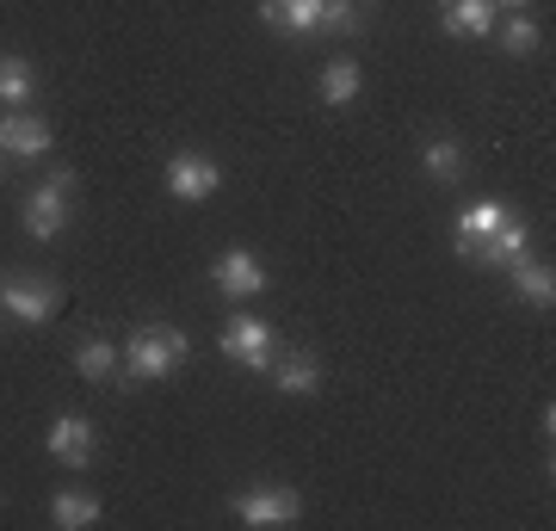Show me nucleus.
<instances>
[{
  "label": "nucleus",
  "mask_w": 556,
  "mask_h": 531,
  "mask_svg": "<svg viewBox=\"0 0 556 531\" xmlns=\"http://www.w3.org/2000/svg\"><path fill=\"white\" fill-rule=\"evenodd\" d=\"M186 353H192V340H186V328H174V321H149V328H137V334L118 346V383H161V377H174L179 365H186Z\"/></svg>",
  "instance_id": "obj_1"
},
{
  "label": "nucleus",
  "mask_w": 556,
  "mask_h": 531,
  "mask_svg": "<svg viewBox=\"0 0 556 531\" xmlns=\"http://www.w3.org/2000/svg\"><path fill=\"white\" fill-rule=\"evenodd\" d=\"M229 507H236L241 526L278 531V526H298V519H303V494H298V489H285V482H254V489H241Z\"/></svg>",
  "instance_id": "obj_2"
},
{
  "label": "nucleus",
  "mask_w": 556,
  "mask_h": 531,
  "mask_svg": "<svg viewBox=\"0 0 556 531\" xmlns=\"http://www.w3.org/2000/svg\"><path fill=\"white\" fill-rule=\"evenodd\" d=\"M217 353L229 358V365H248V371H266L278 358V334H273V321H260V315H229L223 321V334H217Z\"/></svg>",
  "instance_id": "obj_3"
},
{
  "label": "nucleus",
  "mask_w": 556,
  "mask_h": 531,
  "mask_svg": "<svg viewBox=\"0 0 556 531\" xmlns=\"http://www.w3.org/2000/svg\"><path fill=\"white\" fill-rule=\"evenodd\" d=\"M0 309L20 315L25 328H43V321H50V315L62 309V291L50 285V278H38V273L7 278V285H0Z\"/></svg>",
  "instance_id": "obj_4"
},
{
  "label": "nucleus",
  "mask_w": 556,
  "mask_h": 531,
  "mask_svg": "<svg viewBox=\"0 0 556 531\" xmlns=\"http://www.w3.org/2000/svg\"><path fill=\"white\" fill-rule=\"evenodd\" d=\"M43 452L56 457L62 470H87V464L100 457V433H93L87 414H56V420H50V439H43Z\"/></svg>",
  "instance_id": "obj_5"
},
{
  "label": "nucleus",
  "mask_w": 556,
  "mask_h": 531,
  "mask_svg": "<svg viewBox=\"0 0 556 531\" xmlns=\"http://www.w3.org/2000/svg\"><path fill=\"white\" fill-rule=\"evenodd\" d=\"M217 186H223V167L199 149H179L167 161V198H179V204H204V198H217Z\"/></svg>",
  "instance_id": "obj_6"
},
{
  "label": "nucleus",
  "mask_w": 556,
  "mask_h": 531,
  "mask_svg": "<svg viewBox=\"0 0 556 531\" xmlns=\"http://www.w3.org/2000/svg\"><path fill=\"white\" fill-rule=\"evenodd\" d=\"M211 285H217V296H229V303H248V296L266 291V266H260L254 248H229V254H217V266H211Z\"/></svg>",
  "instance_id": "obj_7"
},
{
  "label": "nucleus",
  "mask_w": 556,
  "mask_h": 531,
  "mask_svg": "<svg viewBox=\"0 0 556 531\" xmlns=\"http://www.w3.org/2000/svg\"><path fill=\"white\" fill-rule=\"evenodd\" d=\"M439 25H445V38H495V0H439Z\"/></svg>",
  "instance_id": "obj_8"
},
{
  "label": "nucleus",
  "mask_w": 556,
  "mask_h": 531,
  "mask_svg": "<svg viewBox=\"0 0 556 531\" xmlns=\"http://www.w3.org/2000/svg\"><path fill=\"white\" fill-rule=\"evenodd\" d=\"M68 229V192H56L50 179H43L38 192L25 198V236L31 241H56Z\"/></svg>",
  "instance_id": "obj_9"
},
{
  "label": "nucleus",
  "mask_w": 556,
  "mask_h": 531,
  "mask_svg": "<svg viewBox=\"0 0 556 531\" xmlns=\"http://www.w3.org/2000/svg\"><path fill=\"white\" fill-rule=\"evenodd\" d=\"M266 371H273L278 395H316V390H321V358L309 353V346H291V353H278Z\"/></svg>",
  "instance_id": "obj_10"
},
{
  "label": "nucleus",
  "mask_w": 556,
  "mask_h": 531,
  "mask_svg": "<svg viewBox=\"0 0 556 531\" xmlns=\"http://www.w3.org/2000/svg\"><path fill=\"white\" fill-rule=\"evenodd\" d=\"M0 149L20 155V161L50 155V124L31 118V112H0Z\"/></svg>",
  "instance_id": "obj_11"
},
{
  "label": "nucleus",
  "mask_w": 556,
  "mask_h": 531,
  "mask_svg": "<svg viewBox=\"0 0 556 531\" xmlns=\"http://www.w3.org/2000/svg\"><path fill=\"white\" fill-rule=\"evenodd\" d=\"M507 217H514V211H507L501 198H482V204H470V211L457 217V229H452V236H457V254H464V260H477V248H482L489 236H495V229H501Z\"/></svg>",
  "instance_id": "obj_12"
},
{
  "label": "nucleus",
  "mask_w": 556,
  "mask_h": 531,
  "mask_svg": "<svg viewBox=\"0 0 556 531\" xmlns=\"http://www.w3.org/2000/svg\"><path fill=\"white\" fill-rule=\"evenodd\" d=\"M526 254H532V229H526L519 217H507L495 236L477 248V266H489V273H507V266H519Z\"/></svg>",
  "instance_id": "obj_13"
},
{
  "label": "nucleus",
  "mask_w": 556,
  "mask_h": 531,
  "mask_svg": "<svg viewBox=\"0 0 556 531\" xmlns=\"http://www.w3.org/2000/svg\"><path fill=\"white\" fill-rule=\"evenodd\" d=\"M50 519H56L62 531H87L105 519V501L93 489H56L50 494Z\"/></svg>",
  "instance_id": "obj_14"
},
{
  "label": "nucleus",
  "mask_w": 556,
  "mask_h": 531,
  "mask_svg": "<svg viewBox=\"0 0 556 531\" xmlns=\"http://www.w3.org/2000/svg\"><path fill=\"white\" fill-rule=\"evenodd\" d=\"M31 93H38V68H31L20 50H0V105H7V112H25Z\"/></svg>",
  "instance_id": "obj_15"
},
{
  "label": "nucleus",
  "mask_w": 556,
  "mask_h": 531,
  "mask_svg": "<svg viewBox=\"0 0 556 531\" xmlns=\"http://www.w3.org/2000/svg\"><path fill=\"white\" fill-rule=\"evenodd\" d=\"M507 273H514V291H519V303H526V309H551L556 303V273L551 266H544V260H519V266H507Z\"/></svg>",
  "instance_id": "obj_16"
},
{
  "label": "nucleus",
  "mask_w": 556,
  "mask_h": 531,
  "mask_svg": "<svg viewBox=\"0 0 556 531\" xmlns=\"http://www.w3.org/2000/svg\"><path fill=\"white\" fill-rule=\"evenodd\" d=\"M260 13L273 31H321V0H260Z\"/></svg>",
  "instance_id": "obj_17"
},
{
  "label": "nucleus",
  "mask_w": 556,
  "mask_h": 531,
  "mask_svg": "<svg viewBox=\"0 0 556 531\" xmlns=\"http://www.w3.org/2000/svg\"><path fill=\"white\" fill-rule=\"evenodd\" d=\"M358 87H365V75H358L353 56H334L328 68H321V105H334V112H346L358 99Z\"/></svg>",
  "instance_id": "obj_18"
},
{
  "label": "nucleus",
  "mask_w": 556,
  "mask_h": 531,
  "mask_svg": "<svg viewBox=\"0 0 556 531\" xmlns=\"http://www.w3.org/2000/svg\"><path fill=\"white\" fill-rule=\"evenodd\" d=\"M420 167H427V179H439V186H457V179H464V149H457V137H427L420 142Z\"/></svg>",
  "instance_id": "obj_19"
},
{
  "label": "nucleus",
  "mask_w": 556,
  "mask_h": 531,
  "mask_svg": "<svg viewBox=\"0 0 556 531\" xmlns=\"http://www.w3.org/2000/svg\"><path fill=\"white\" fill-rule=\"evenodd\" d=\"M75 371L87 377V383H112V377H118V346H112V340H80L75 346Z\"/></svg>",
  "instance_id": "obj_20"
},
{
  "label": "nucleus",
  "mask_w": 556,
  "mask_h": 531,
  "mask_svg": "<svg viewBox=\"0 0 556 531\" xmlns=\"http://www.w3.org/2000/svg\"><path fill=\"white\" fill-rule=\"evenodd\" d=\"M501 50H507V56H532L538 50V25L526 20V13H507V25H501Z\"/></svg>",
  "instance_id": "obj_21"
},
{
  "label": "nucleus",
  "mask_w": 556,
  "mask_h": 531,
  "mask_svg": "<svg viewBox=\"0 0 556 531\" xmlns=\"http://www.w3.org/2000/svg\"><path fill=\"white\" fill-rule=\"evenodd\" d=\"M358 25V0H321V31H353Z\"/></svg>",
  "instance_id": "obj_22"
},
{
  "label": "nucleus",
  "mask_w": 556,
  "mask_h": 531,
  "mask_svg": "<svg viewBox=\"0 0 556 531\" xmlns=\"http://www.w3.org/2000/svg\"><path fill=\"white\" fill-rule=\"evenodd\" d=\"M50 186H56V192H68V198H75L80 174H75V167H50Z\"/></svg>",
  "instance_id": "obj_23"
},
{
  "label": "nucleus",
  "mask_w": 556,
  "mask_h": 531,
  "mask_svg": "<svg viewBox=\"0 0 556 531\" xmlns=\"http://www.w3.org/2000/svg\"><path fill=\"white\" fill-rule=\"evenodd\" d=\"M532 0H495V13H526Z\"/></svg>",
  "instance_id": "obj_24"
}]
</instances>
